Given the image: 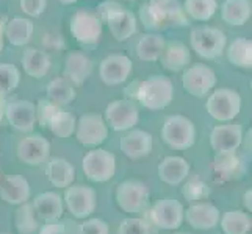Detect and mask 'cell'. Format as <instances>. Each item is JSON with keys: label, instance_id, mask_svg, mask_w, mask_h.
<instances>
[{"label": "cell", "instance_id": "cell-38", "mask_svg": "<svg viewBox=\"0 0 252 234\" xmlns=\"http://www.w3.org/2000/svg\"><path fill=\"white\" fill-rule=\"evenodd\" d=\"M210 194H212L210 186L197 178L188 180L184 184V187H182V195L187 198V202H191V203L199 202V200H207V198L210 197Z\"/></svg>", "mask_w": 252, "mask_h": 234}, {"label": "cell", "instance_id": "cell-1", "mask_svg": "<svg viewBox=\"0 0 252 234\" xmlns=\"http://www.w3.org/2000/svg\"><path fill=\"white\" fill-rule=\"evenodd\" d=\"M140 21L143 27L151 31L188 25L187 14L179 0H149L140 8Z\"/></svg>", "mask_w": 252, "mask_h": 234}, {"label": "cell", "instance_id": "cell-13", "mask_svg": "<svg viewBox=\"0 0 252 234\" xmlns=\"http://www.w3.org/2000/svg\"><path fill=\"white\" fill-rule=\"evenodd\" d=\"M218 78H216L215 71L207 64H194L188 67L182 75V84L184 89L193 95V97H205L215 86Z\"/></svg>", "mask_w": 252, "mask_h": 234}, {"label": "cell", "instance_id": "cell-17", "mask_svg": "<svg viewBox=\"0 0 252 234\" xmlns=\"http://www.w3.org/2000/svg\"><path fill=\"white\" fill-rule=\"evenodd\" d=\"M50 142L41 134H30L19 141L16 155L27 166H39L49 158Z\"/></svg>", "mask_w": 252, "mask_h": 234}, {"label": "cell", "instance_id": "cell-37", "mask_svg": "<svg viewBox=\"0 0 252 234\" xmlns=\"http://www.w3.org/2000/svg\"><path fill=\"white\" fill-rule=\"evenodd\" d=\"M218 10V2L216 0H185L184 11L191 19L197 22H207L215 16Z\"/></svg>", "mask_w": 252, "mask_h": 234}, {"label": "cell", "instance_id": "cell-33", "mask_svg": "<svg viewBox=\"0 0 252 234\" xmlns=\"http://www.w3.org/2000/svg\"><path fill=\"white\" fill-rule=\"evenodd\" d=\"M218 223L224 234H248L252 227V219L248 212L232 209L224 212Z\"/></svg>", "mask_w": 252, "mask_h": 234}, {"label": "cell", "instance_id": "cell-18", "mask_svg": "<svg viewBox=\"0 0 252 234\" xmlns=\"http://www.w3.org/2000/svg\"><path fill=\"white\" fill-rule=\"evenodd\" d=\"M121 152H123L130 159H141L152 152L154 139L152 134L144 131V130L130 128V131L126 133L119 141Z\"/></svg>", "mask_w": 252, "mask_h": 234}, {"label": "cell", "instance_id": "cell-40", "mask_svg": "<svg viewBox=\"0 0 252 234\" xmlns=\"http://www.w3.org/2000/svg\"><path fill=\"white\" fill-rule=\"evenodd\" d=\"M118 234H152V230L147 220L140 217H128L121 222Z\"/></svg>", "mask_w": 252, "mask_h": 234}, {"label": "cell", "instance_id": "cell-36", "mask_svg": "<svg viewBox=\"0 0 252 234\" xmlns=\"http://www.w3.org/2000/svg\"><path fill=\"white\" fill-rule=\"evenodd\" d=\"M75 125H77V119L74 114H71L69 111H64L60 106L54 116L50 117L47 128L54 133L57 137H71L75 131Z\"/></svg>", "mask_w": 252, "mask_h": 234}, {"label": "cell", "instance_id": "cell-41", "mask_svg": "<svg viewBox=\"0 0 252 234\" xmlns=\"http://www.w3.org/2000/svg\"><path fill=\"white\" fill-rule=\"evenodd\" d=\"M60 106L57 103H54L49 99H41L36 105V122L42 127V128H47V124L50 117L54 116V112L58 109Z\"/></svg>", "mask_w": 252, "mask_h": 234}, {"label": "cell", "instance_id": "cell-23", "mask_svg": "<svg viewBox=\"0 0 252 234\" xmlns=\"http://www.w3.org/2000/svg\"><path fill=\"white\" fill-rule=\"evenodd\" d=\"M213 170L221 181H232L243 178L246 173V166L237 152H221L215 156Z\"/></svg>", "mask_w": 252, "mask_h": 234}, {"label": "cell", "instance_id": "cell-51", "mask_svg": "<svg viewBox=\"0 0 252 234\" xmlns=\"http://www.w3.org/2000/svg\"><path fill=\"white\" fill-rule=\"evenodd\" d=\"M128 2H132V0H128Z\"/></svg>", "mask_w": 252, "mask_h": 234}, {"label": "cell", "instance_id": "cell-7", "mask_svg": "<svg viewBox=\"0 0 252 234\" xmlns=\"http://www.w3.org/2000/svg\"><path fill=\"white\" fill-rule=\"evenodd\" d=\"M82 169L93 183H105L116 173V156L103 149L91 150L83 156Z\"/></svg>", "mask_w": 252, "mask_h": 234}, {"label": "cell", "instance_id": "cell-10", "mask_svg": "<svg viewBox=\"0 0 252 234\" xmlns=\"http://www.w3.org/2000/svg\"><path fill=\"white\" fill-rule=\"evenodd\" d=\"M147 200H149V189L141 180H126L116 189V202L124 212H141L147 205Z\"/></svg>", "mask_w": 252, "mask_h": 234}, {"label": "cell", "instance_id": "cell-24", "mask_svg": "<svg viewBox=\"0 0 252 234\" xmlns=\"http://www.w3.org/2000/svg\"><path fill=\"white\" fill-rule=\"evenodd\" d=\"M189 162L182 156H166L158 164V178L169 186H179L189 177Z\"/></svg>", "mask_w": 252, "mask_h": 234}, {"label": "cell", "instance_id": "cell-25", "mask_svg": "<svg viewBox=\"0 0 252 234\" xmlns=\"http://www.w3.org/2000/svg\"><path fill=\"white\" fill-rule=\"evenodd\" d=\"M93 72V61L82 52H71L66 56L63 77L74 86L83 84Z\"/></svg>", "mask_w": 252, "mask_h": 234}, {"label": "cell", "instance_id": "cell-20", "mask_svg": "<svg viewBox=\"0 0 252 234\" xmlns=\"http://www.w3.org/2000/svg\"><path fill=\"white\" fill-rule=\"evenodd\" d=\"M243 144V128L240 124L216 125L210 134V145L216 153L237 152Z\"/></svg>", "mask_w": 252, "mask_h": 234}, {"label": "cell", "instance_id": "cell-30", "mask_svg": "<svg viewBox=\"0 0 252 234\" xmlns=\"http://www.w3.org/2000/svg\"><path fill=\"white\" fill-rule=\"evenodd\" d=\"M33 22L25 17H13L5 24V38L14 47H24L32 41L33 36Z\"/></svg>", "mask_w": 252, "mask_h": 234}, {"label": "cell", "instance_id": "cell-48", "mask_svg": "<svg viewBox=\"0 0 252 234\" xmlns=\"http://www.w3.org/2000/svg\"><path fill=\"white\" fill-rule=\"evenodd\" d=\"M3 117H5V116H3V108H2V106H0V124H2V120H3Z\"/></svg>", "mask_w": 252, "mask_h": 234}, {"label": "cell", "instance_id": "cell-45", "mask_svg": "<svg viewBox=\"0 0 252 234\" xmlns=\"http://www.w3.org/2000/svg\"><path fill=\"white\" fill-rule=\"evenodd\" d=\"M243 203H245V208L251 212L252 211V189H248L245 192V197H243Z\"/></svg>", "mask_w": 252, "mask_h": 234}, {"label": "cell", "instance_id": "cell-3", "mask_svg": "<svg viewBox=\"0 0 252 234\" xmlns=\"http://www.w3.org/2000/svg\"><path fill=\"white\" fill-rule=\"evenodd\" d=\"M97 16L108 25L111 36L119 42L132 38L136 31V16L118 2H102L97 8Z\"/></svg>", "mask_w": 252, "mask_h": 234}, {"label": "cell", "instance_id": "cell-27", "mask_svg": "<svg viewBox=\"0 0 252 234\" xmlns=\"http://www.w3.org/2000/svg\"><path fill=\"white\" fill-rule=\"evenodd\" d=\"M50 56L46 50L36 49V47H29L25 49L22 55V66L24 71L32 78H42L46 77L49 69H50Z\"/></svg>", "mask_w": 252, "mask_h": 234}, {"label": "cell", "instance_id": "cell-4", "mask_svg": "<svg viewBox=\"0 0 252 234\" xmlns=\"http://www.w3.org/2000/svg\"><path fill=\"white\" fill-rule=\"evenodd\" d=\"M161 139L174 150H188L196 142V127L182 114L169 116L161 127Z\"/></svg>", "mask_w": 252, "mask_h": 234}, {"label": "cell", "instance_id": "cell-46", "mask_svg": "<svg viewBox=\"0 0 252 234\" xmlns=\"http://www.w3.org/2000/svg\"><path fill=\"white\" fill-rule=\"evenodd\" d=\"M5 19L2 16H0V52L3 50V46H5Z\"/></svg>", "mask_w": 252, "mask_h": 234}, {"label": "cell", "instance_id": "cell-29", "mask_svg": "<svg viewBox=\"0 0 252 234\" xmlns=\"http://www.w3.org/2000/svg\"><path fill=\"white\" fill-rule=\"evenodd\" d=\"M47 180L52 186L66 189L74 183L75 178V169L71 162L64 158H52L47 162Z\"/></svg>", "mask_w": 252, "mask_h": 234}, {"label": "cell", "instance_id": "cell-5", "mask_svg": "<svg viewBox=\"0 0 252 234\" xmlns=\"http://www.w3.org/2000/svg\"><path fill=\"white\" fill-rule=\"evenodd\" d=\"M227 38L222 30L215 27H197L189 33L191 49L204 59H216L222 55Z\"/></svg>", "mask_w": 252, "mask_h": 234}, {"label": "cell", "instance_id": "cell-8", "mask_svg": "<svg viewBox=\"0 0 252 234\" xmlns=\"http://www.w3.org/2000/svg\"><path fill=\"white\" fill-rule=\"evenodd\" d=\"M185 208L176 198H163L147 211V222L160 230H177L184 223Z\"/></svg>", "mask_w": 252, "mask_h": 234}, {"label": "cell", "instance_id": "cell-42", "mask_svg": "<svg viewBox=\"0 0 252 234\" xmlns=\"http://www.w3.org/2000/svg\"><path fill=\"white\" fill-rule=\"evenodd\" d=\"M79 234H110V228L105 220L93 217L80 223Z\"/></svg>", "mask_w": 252, "mask_h": 234}, {"label": "cell", "instance_id": "cell-9", "mask_svg": "<svg viewBox=\"0 0 252 234\" xmlns=\"http://www.w3.org/2000/svg\"><path fill=\"white\" fill-rule=\"evenodd\" d=\"M102 24L97 13L91 10H77L71 17L69 28L77 42L83 46H94L102 36Z\"/></svg>", "mask_w": 252, "mask_h": 234}, {"label": "cell", "instance_id": "cell-21", "mask_svg": "<svg viewBox=\"0 0 252 234\" xmlns=\"http://www.w3.org/2000/svg\"><path fill=\"white\" fill-rule=\"evenodd\" d=\"M221 212L215 205L208 202H199L191 205L184 211V220L194 230H212L220 222Z\"/></svg>", "mask_w": 252, "mask_h": 234}, {"label": "cell", "instance_id": "cell-22", "mask_svg": "<svg viewBox=\"0 0 252 234\" xmlns=\"http://www.w3.org/2000/svg\"><path fill=\"white\" fill-rule=\"evenodd\" d=\"M33 208L38 219L44 223L57 222L63 217L64 202L58 192H42L33 200Z\"/></svg>", "mask_w": 252, "mask_h": 234}, {"label": "cell", "instance_id": "cell-39", "mask_svg": "<svg viewBox=\"0 0 252 234\" xmlns=\"http://www.w3.org/2000/svg\"><path fill=\"white\" fill-rule=\"evenodd\" d=\"M21 83V72L14 64H0V94L13 92Z\"/></svg>", "mask_w": 252, "mask_h": 234}, {"label": "cell", "instance_id": "cell-12", "mask_svg": "<svg viewBox=\"0 0 252 234\" xmlns=\"http://www.w3.org/2000/svg\"><path fill=\"white\" fill-rule=\"evenodd\" d=\"M75 137L85 147H97L108 137V125L97 112H86L75 125Z\"/></svg>", "mask_w": 252, "mask_h": 234}, {"label": "cell", "instance_id": "cell-11", "mask_svg": "<svg viewBox=\"0 0 252 234\" xmlns=\"http://www.w3.org/2000/svg\"><path fill=\"white\" fill-rule=\"evenodd\" d=\"M63 202L66 203L69 212L77 219H86L95 211L97 195L95 190L85 184H71L64 190Z\"/></svg>", "mask_w": 252, "mask_h": 234}, {"label": "cell", "instance_id": "cell-47", "mask_svg": "<svg viewBox=\"0 0 252 234\" xmlns=\"http://www.w3.org/2000/svg\"><path fill=\"white\" fill-rule=\"evenodd\" d=\"M62 5H74L75 2H79V0H58Z\"/></svg>", "mask_w": 252, "mask_h": 234}, {"label": "cell", "instance_id": "cell-2", "mask_svg": "<svg viewBox=\"0 0 252 234\" xmlns=\"http://www.w3.org/2000/svg\"><path fill=\"white\" fill-rule=\"evenodd\" d=\"M133 88L135 99L151 111L164 109L174 99V84L164 75H152L141 83H135Z\"/></svg>", "mask_w": 252, "mask_h": 234}, {"label": "cell", "instance_id": "cell-44", "mask_svg": "<svg viewBox=\"0 0 252 234\" xmlns=\"http://www.w3.org/2000/svg\"><path fill=\"white\" fill-rule=\"evenodd\" d=\"M38 234H69V231L63 222L57 220V222H50V223L42 225Z\"/></svg>", "mask_w": 252, "mask_h": 234}, {"label": "cell", "instance_id": "cell-31", "mask_svg": "<svg viewBox=\"0 0 252 234\" xmlns=\"http://www.w3.org/2000/svg\"><path fill=\"white\" fill-rule=\"evenodd\" d=\"M166 41L158 33H144L136 44V55L141 61L154 63L158 61Z\"/></svg>", "mask_w": 252, "mask_h": 234}, {"label": "cell", "instance_id": "cell-16", "mask_svg": "<svg viewBox=\"0 0 252 234\" xmlns=\"http://www.w3.org/2000/svg\"><path fill=\"white\" fill-rule=\"evenodd\" d=\"M10 125L22 133H30L36 124V105L29 100H14L3 109Z\"/></svg>", "mask_w": 252, "mask_h": 234}, {"label": "cell", "instance_id": "cell-28", "mask_svg": "<svg viewBox=\"0 0 252 234\" xmlns=\"http://www.w3.org/2000/svg\"><path fill=\"white\" fill-rule=\"evenodd\" d=\"M252 14L251 0H224L221 5V19L232 27L245 25Z\"/></svg>", "mask_w": 252, "mask_h": 234}, {"label": "cell", "instance_id": "cell-26", "mask_svg": "<svg viewBox=\"0 0 252 234\" xmlns=\"http://www.w3.org/2000/svg\"><path fill=\"white\" fill-rule=\"evenodd\" d=\"M158 59L161 61V66L166 69V71L179 72L189 64L191 55L184 42L172 41V42H168V44H164V49H163Z\"/></svg>", "mask_w": 252, "mask_h": 234}, {"label": "cell", "instance_id": "cell-15", "mask_svg": "<svg viewBox=\"0 0 252 234\" xmlns=\"http://www.w3.org/2000/svg\"><path fill=\"white\" fill-rule=\"evenodd\" d=\"M133 63L127 55L113 53L108 55L99 66V77L107 86L123 84L132 74Z\"/></svg>", "mask_w": 252, "mask_h": 234}, {"label": "cell", "instance_id": "cell-43", "mask_svg": "<svg viewBox=\"0 0 252 234\" xmlns=\"http://www.w3.org/2000/svg\"><path fill=\"white\" fill-rule=\"evenodd\" d=\"M47 6V0H21V10L30 17H39Z\"/></svg>", "mask_w": 252, "mask_h": 234}, {"label": "cell", "instance_id": "cell-35", "mask_svg": "<svg viewBox=\"0 0 252 234\" xmlns=\"http://www.w3.org/2000/svg\"><path fill=\"white\" fill-rule=\"evenodd\" d=\"M227 59L229 63L241 67L251 69L252 66V41L246 38H237L232 41L227 49Z\"/></svg>", "mask_w": 252, "mask_h": 234}, {"label": "cell", "instance_id": "cell-49", "mask_svg": "<svg viewBox=\"0 0 252 234\" xmlns=\"http://www.w3.org/2000/svg\"><path fill=\"white\" fill-rule=\"evenodd\" d=\"M176 234H191V233H176Z\"/></svg>", "mask_w": 252, "mask_h": 234}, {"label": "cell", "instance_id": "cell-32", "mask_svg": "<svg viewBox=\"0 0 252 234\" xmlns=\"http://www.w3.org/2000/svg\"><path fill=\"white\" fill-rule=\"evenodd\" d=\"M47 99L57 103L58 106H66L69 103H72L77 97L75 88L71 81H67L64 77L54 78L46 88Z\"/></svg>", "mask_w": 252, "mask_h": 234}, {"label": "cell", "instance_id": "cell-14", "mask_svg": "<svg viewBox=\"0 0 252 234\" xmlns=\"http://www.w3.org/2000/svg\"><path fill=\"white\" fill-rule=\"evenodd\" d=\"M103 120L115 131H126L138 124L140 111L132 100H115L105 108Z\"/></svg>", "mask_w": 252, "mask_h": 234}, {"label": "cell", "instance_id": "cell-34", "mask_svg": "<svg viewBox=\"0 0 252 234\" xmlns=\"http://www.w3.org/2000/svg\"><path fill=\"white\" fill-rule=\"evenodd\" d=\"M14 225L19 234H36L41 228V220L38 219L32 203L25 202L19 205L14 215Z\"/></svg>", "mask_w": 252, "mask_h": 234}, {"label": "cell", "instance_id": "cell-19", "mask_svg": "<svg viewBox=\"0 0 252 234\" xmlns=\"http://www.w3.org/2000/svg\"><path fill=\"white\" fill-rule=\"evenodd\" d=\"M32 189L27 178L19 173H11L0 178V198L8 205H22L29 202Z\"/></svg>", "mask_w": 252, "mask_h": 234}, {"label": "cell", "instance_id": "cell-50", "mask_svg": "<svg viewBox=\"0 0 252 234\" xmlns=\"http://www.w3.org/2000/svg\"><path fill=\"white\" fill-rule=\"evenodd\" d=\"M0 234H8V233H0Z\"/></svg>", "mask_w": 252, "mask_h": 234}, {"label": "cell", "instance_id": "cell-6", "mask_svg": "<svg viewBox=\"0 0 252 234\" xmlns=\"http://www.w3.org/2000/svg\"><path fill=\"white\" fill-rule=\"evenodd\" d=\"M205 109L218 122H230L241 111V95L229 88L215 89L205 103Z\"/></svg>", "mask_w": 252, "mask_h": 234}]
</instances>
